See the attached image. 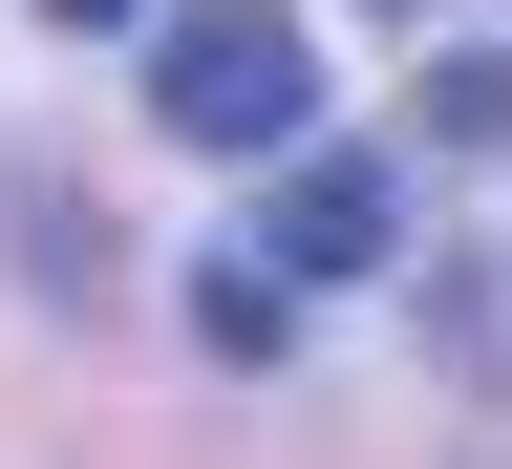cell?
I'll use <instances>...</instances> for the list:
<instances>
[{
    "label": "cell",
    "instance_id": "cell-1",
    "mask_svg": "<svg viewBox=\"0 0 512 469\" xmlns=\"http://www.w3.org/2000/svg\"><path fill=\"white\" fill-rule=\"evenodd\" d=\"M150 128L171 150H299L320 128V43L278 22V0H192V22L150 43Z\"/></svg>",
    "mask_w": 512,
    "mask_h": 469
},
{
    "label": "cell",
    "instance_id": "cell-2",
    "mask_svg": "<svg viewBox=\"0 0 512 469\" xmlns=\"http://www.w3.org/2000/svg\"><path fill=\"white\" fill-rule=\"evenodd\" d=\"M256 256H278V278H384V256H406V192H384V150H278V192H256Z\"/></svg>",
    "mask_w": 512,
    "mask_h": 469
},
{
    "label": "cell",
    "instance_id": "cell-3",
    "mask_svg": "<svg viewBox=\"0 0 512 469\" xmlns=\"http://www.w3.org/2000/svg\"><path fill=\"white\" fill-rule=\"evenodd\" d=\"M192 320H214V363H278L299 342V278H278V256H256V278H192Z\"/></svg>",
    "mask_w": 512,
    "mask_h": 469
},
{
    "label": "cell",
    "instance_id": "cell-4",
    "mask_svg": "<svg viewBox=\"0 0 512 469\" xmlns=\"http://www.w3.org/2000/svg\"><path fill=\"white\" fill-rule=\"evenodd\" d=\"M43 22H128V0H43Z\"/></svg>",
    "mask_w": 512,
    "mask_h": 469
},
{
    "label": "cell",
    "instance_id": "cell-5",
    "mask_svg": "<svg viewBox=\"0 0 512 469\" xmlns=\"http://www.w3.org/2000/svg\"><path fill=\"white\" fill-rule=\"evenodd\" d=\"M384 22H427V0H384Z\"/></svg>",
    "mask_w": 512,
    "mask_h": 469
}]
</instances>
